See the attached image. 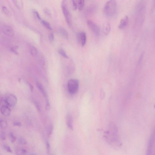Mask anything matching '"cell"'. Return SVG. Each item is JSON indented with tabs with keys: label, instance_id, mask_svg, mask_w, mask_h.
I'll use <instances>...</instances> for the list:
<instances>
[{
	"label": "cell",
	"instance_id": "obj_35",
	"mask_svg": "<svg viewBox=\"0 0 155 155\" xmlns=\"http://www.w3.org/2000/svg\"><path fill=\"white\" fill-rule=\"evenodd\" d=\"M34 12L35 13V15H36V17H37V18L39 20H41V18H40V15H39V13L38 12H37L36 10H34Z\"/></svg>",
	"mask_w": 155,
	"mask_h": 155
},
{
	"label": "cell",
	"instance_id": "obj_21",
	"mask_svg": "<svg viewBox=\"0 0 155 155\" xmlns=\"http://www.w3.org/2000/svg\"><path fill=\"white\" fill-rule=\"evenodd\" d=\"M42 23L44 26L48 29L51 30L52 28L50 24L47 21L44 20H42Z\"/></svg>",
	"mask_w": 155,
	"mask_h": 155
},
{
	"label": "cell",
	"instance_id": "obj_3",
	"mask_svg": "<svg viewBox=\"0 0 155 155\" xmlns=\"http://www.w3.org/2000/svg\"><path fill=\"white\" fill-rule=\"evenodd\" d=\"M79 86L78 80L71 79L68 83V88L69 92L71 94H76L78 91Z\"/></svg>",
	"mask_w": 155,
	"mask_h": 155
},
{
	"label": "cell",
	"instance_id": "obj_9",
	"mask_svg": "<svg viewBox=\"0 0 155 155\" xmlns=\"http://www.w3.org/2000/svg\"><path fill=\"white\" fill-rule=\"evenodd\" d=\"M77 39L82 46H84L86 45L87 37L86 33L84 32H81L77 35Z\"/></svg>",
	"mask_w": 155,
	"mask_h": 155
},
{
	"label": "cell",
	"instance_id": "obj_27",
	"mask_svg": "<svg viewBox=\"0 0 155 155\" xmlns=\"http://www.w3.org/2000/svg\"><path fill=\"white\" fill-rule=\"evenodd\" d=\"M2 9L5 15H8V16H9L10 14V12L7 7L4 6H3L2 7Z\"/></svg>",
	"mask_w": 155,
	"mask_h": 155
},
{
	"label": "cell",
	"instance_id": "obj_28",
	"mask_svg": "<svg viewBox=\"0 0 155 155\" xmlns=\"http://www.w3.org/2000/svg\"><path fill=\"white\" fill-rule=\"evenodd\" d=\"M3 148L7 152L12 153V151L10 148V147L6 145H4L3 146Z\"/></svg>",
	"mask_w": 155,
	"mask_h": 155
},
{
	"label": "cell",
	"instance_id": "obj_11",
	"mask_svg": "<svg viewBox=\"0 0 155 155\" xmlns=\"http://www.w3.org/2000/svg\"><path fill=\"white\" fill-rule=\"evenodd\" d=\"M1 112L2 115L6 117L10 116L11 113V110L7 105L2 106L1 108Z\"/></svg>",
	"mask_w": 155,
	"mask_h": 155
},
{
	"label": "cell",
	"instance_id": "obj_17",
	"mask_svg": "<svg viewBox=\"0 0 155 155\" xmlns=\"http://www.w3.org/2000/svg\"><path fill=\"white\" fill-rule=\"evenodd\" d=\"M30 52L33 56H36L38 54V51L36 48L33 46H31L29 48Z\"/></svg>",
	"mask_w": 155,
	"mask_h": 155
},
{
	"label": "cell",
	"instance_id": "obj_6",
	"mask_svg": "<svg viewBox=\"0 0 155 155\" xmlns=\"http://www.w3.org/2000/svg\"><path fill=\"white\" fill-rule=\"evenodd\" d=\"M87 24L92 32L97 36H99L100 33V29L99 27L94 22L88 20Z\"/></svg>",
	"mask_w": 155,
	"mask_h": 155
},
{
	"label": "cell",
	"instance_id": "obj_15",
	"mask_svg": "<svg viewBox=\"0 0 155 155\" xmlns=\"http://www.w3.org/2000/svg\"><path fill=\"white\" fill-rule=\"evenodd\" d=\"M59 31L61 35L63 37L66 39H68V34L65 29L62 27L60 28L59 29Z\"/></svg>",
	"mask_w": 155,
	"mask_h": 155
},
{
	"label": "cell",
	"instance_id": "obj_18",
	"mask_svg": "<svg viewBox=\"0 0 155 155\" xmlns=\"http://www.w3.org/2000/svg\"><path fill=\"white\" fill-rule=\"evenodd\" d=\"M15 153L17 155H26L27 153V151L23 148H18L15 151Z\"/></svg>",
	"mask_w": 155,
	"mask_h": 155
},
{
	"label": "cell",
	"instance_id": "obj_19",
	"mask_svg": "<svg viewBox=\"0 0 155 155\" xmlns=\"http://www.w3.org/2000/svg\"><path fill=\"white\" fill-rule=\"evenodd\" d=\"M85 1L83 0L78 1V8L80 11L82 10L84 6Z\"/></svg>",
	"mask_w": 155,
	"mask_h": 155
},
{
	"label": "cell",
	"instance_id": "obj_32",
	"mask_svg": "<svg viewBox=\"0 0 155 155\" xmlns=\"http://www.w3.org/2000/svg\"><path fill=\"white\" fill-rule=\"evenodd\" d=\"M49 39L50 41L51 42H53L54 40V35L53 33H51L49 35Z\"/></svg>",
	"mask_w": 155,
	"mask_h": 155
},
{
	"label": "cell",
	"instance_id": "obj_34",
	"mask_svg": "<svg viewBox=\"0 0 155 155\" xmlns=\"http://www.w3.org/2000/svg\"><path fill=\"white\" fill-rule=\"evenodd\" d=\"M34 104L37 109L39 112L40 111V108L38 103L37 102H35Z\"/></svg>",
	"mask_w": 155,
	"mask_h": 155
},
{
	"label": "cell",
	"instance_id": "obj_12",
	"mask_svg": "<svg viewBox=\"0 0 155 155\" xmlns=\"http://www.w3.org/2000/svg\"><path fill=\"white\" fill-rule=\"evenodd\" d=\"M129 18L127 16H126L123 18L120 21L118 27L120 29H123L125 28L128 25Z\"/></svg>",
	"mask_w": 155,
	"mask_h": 155
},
{
	"label": "cell",
	"instance_id": "obj_30",
	"mask_svg": "<svg viewBox=\"0 0 155 155\" xmlns=\"http://www.w3.org/2000/svg\"><path fill=\"white\" fill-rule=\"evenodd\" d=\"M6 135L5 133L4 132H2L1 133V138L2 140L4 141L6 139Z\"/></svg>",
	"mask_w": 155,
	"mask_h": 155
},
{
	"label": "cell",
	"instance_id": "obj_25",
	"mask_svg": "<svg viewBox=\"0 0 155 155\" xmlns=\"http://www.w3.org/2000/svg\"><path fill=\"white\" fill-rule=\"evenodd\" d=\"M18 141L19 144L22 145H25L27 144V142L25 139L22 137L18 138Z\"/></svg>",
	"mask_w": 155,
	"mask_h": 155
},
{
	"label": "cell",
	"instance_id": "obj_24",
	"mask_svg": "<svg viewBox=\"0 0 155 155\" xmlns=\"http://www.w3.org/2000/svg\"><path fill=\"white\" fill-rule=\"evenodd\" d=\"M59 54L62 56L66 58H68L69 57L65 51L63 49H59L58 51Z\"/></svg>",
	"mask_w": 155,
	"mask_h": 155
},
{
	"label": "cell",
	"instance_id": "obj_16",
	"mask_svg": "<svg viewBox=\"0 0 155 155\" xmlns=\"http://www.w3.org/2000/svg\"><path fill=\"white\" fill-rule=\"evenodd\" d=\"M14 4L19 9H21L23 7V2L21 0H14L13 1Z\"/></svg>",
	"mask_w": 155,
	"mask_h": 155
},
{
	"label": "cell",
	"instance_id": "obj_20",
	"mask_svg": "<svg viewBox=\"0 0 155 155\" xmlns=\"http://www.w3.org/2000/svg\"><path fill=\"white\" fill-rule=\"evenodd\" d=\"M53 125L52 124H50L48 126L47 129V133L48 136H50L53 133Z\"/></svg>",
	"mask_w": 155,
	"mask_h": 155
},
{
	"label": "cell",
	"instance_id": "obj_7",
	"mask_svg": "<svg viewBox=\"0 0 155 155\" xmlns=\"http://www.w3.org/2000/svg\"><path fill=\"white\" fill-rule=\"evenodd\" d=\"M17 101L16 96L13 94H10L5 99L4 102L8 106L13 107L16 105Z\"/></svg>",
	"mask_w": 155,
	"mask_h": 155
},
{
	"label": "cell",
	"instance_id": "obj_36",
	"mask_svg": "<svg viewBox=\"0 0 155 155\" xmlns=\"http://www.w3.org/2000/svg\"><path fill=\"white\" fill-rule=\"evenodd\" d=\"M28 84L29 86L30 87V88L31 91H33V86L29 83H28Z\"/></svg>",
	"mask_w": 155,
	"mask_h": 155
},
{
	"label": "cell",
	"instance_id": "obj_14",
	"mask_svg": "<svg viewBox=\"0 0 155 155\" xmlns=\"http://www.w3.org/2000/svg\"><path fill=\"white\" fill-rule=\"evenodd\" d=\"M111 25L108 22L105 23L103 26V32L104 34L107 35L109 34L111 30Z\"/></svg>",
	"mask_w": 155,
	"mask_h": 155
},
{
	"label": "cell",
	"instance_id": "obj_26",
	"mask_svg": "<svg viewBox=\"0 0 155 155\" xmlns=\"http://www.w3.org/2000/svg\"><path fill=\"white\" fill-rule=\"evenodd\" d=\"M45 145L48 153H49L51 149L49 141L47 139H45Z\"/></svg>",
	"mask_w": 155,
	"mask_h": 155
},
{
	"label": "cell",
	"instance_id": "obj_33",
	"mask_svg": "<svg viewBox=\"0 0 155 155\" xmlns=\"http://www.w3.org/2000/svg\"><path fill=\"white\" fill-rule=\"evenodd\" d=\"M13 125L15 126L21 127L22 126V124L19 122H15L13 123Z\"/></svg>",
	"mask_w": 155,
	"mask_h": 155
},
{
	"label": "cell",
	"instance_id": "obj_29",
	"mask_svg": "<svg viewBox=\"0 0 155 155\" xmlns=\"http://www.w3.org/2000/svg\"><path fill=\"white\" fill-rule=\"evenodd\" d=\"M17 48L16 47H12L10 48L11 51L14 54L18 55V53L17 51Z\"/></svg>",
	"mask_w": 155,
	"mask_h": 155
},
{
	"label": "cell",
	"instance_id": "obj_8",
	"mask_svg": "<svg viewBox=\"0 0 155 155\" xmlns=\"http://www.w3.org/2000/svg\"><path fill=\"white\" fill-rule=\"evenodd\" d=\"M1 29L3 32L7 36H12L14 35V31L12 28L8 25H3Z\"/></svg>",
	"mask_w": 155,
	"mask_h": 155
},
{
	"label": "cell",
	"instance_id": "obj_10",
	"mask_svg": "<svg viewBox=\"0 0 155 155\" xmlns=\"http://www.w3.org/2000/svg\"><path fill=\"white\" fill-rule=\"evenodd\" d=\"M36 85L38 88L45 97V101L48 100L47 93L42 84L38 82L36 83Z\"/></svg>",
	"mask_w": 155,
	"mask_h": 155
},
{
	"label": "cell",
	"instance_id": "obj_5",
	"mask_svg": "<svg viewBox=\"0 0 155 155\" xmlns=\"http://www.w3.org/2000/svg\"><path fill=\"white\" fill-rule=\"evenodd\" d=\"M61 8L67 24L70 26L72 23L71 15L66 4L64 2L62 4Z\"/></svg>",
	"mask_w": 155,
	"mask_h": 155
},
{
	"label": "cell",
	"instance_id": "obj_13",
	"mask_svg": "<svg viewBox=\"0 0 155 155\" xmlns=\"http://www.w3.org/2000/svg\"><path fill=\"white\" fill-rule=\"evenodd\" d=\"M66 122L67 126L71 130L73 129V119L72 116L68 114L66 117Z\"/></svg>",
	"mask_w": 155,
	"mask_h": 155
},
{
	"label": "cell",
	"instance_id": "obj_1",
	"mask_svg": "<svg viewBox=\"0 0 155 155\" xmlns=\"http://www.w3.org/2000/svg\"><path fill=\"white\" fill-rule=\"evenodd\" d=\"M106 141L110 145L115 147L121 145L118 134V129L115 124L111 123L108 130L104 135Z\"/></svg>",
	"mask_w": 155,
	"mask_h": 155
},
{
	"label": "cell",
	"instance_id": "obj_37",
	"mask_svg": "<svg viewBox=\"0 0 155 155\" xmlns=\"http://www.w3.org/2000/svg\"><path fill=\"white\" fill-rule=\"evenodd\" d=\"M29 155H37V154L35 153H31Z\"/></svg>",
	"mask_w": 155,
	"mask_h": 155
},
{
	"label": "cell",
	"instance_id": "obj_31",
	"mask_svg": "<svg viewBox=\"0 0 155 155\" xmlns=\"http://www.w3.org/2000/svg\"><path fill=\"white\" fill-rule=\"evenodd\" d=\"M72 2L73 10H76L78 8L77 3L75 1H72Z\"/></svg>",
	"mask_w": 155,
	"mask_h": 155
},
{
	"label": "cell",
	"instance_id": "obj_22",
	"mask_svg": "<svg viewBox=\"0 0 155 155\" xmlns=\"http://www.w3.org/2000/svg\"><path fill=\"white\" fill-rule=\"evenodd\" d=\"M9 136L10 141L12 143H13L16 140V137L12 133H10Z\"/></svg>",
	"mask_w": 155,
	"mask_h": 155
},
{
	"label": "cell",
	"instance_id": "obj_23",
	"mask_svg": "<svg viewBox=\"0 0 155 155\" xmlns=\"http://www.w3.org/2000/svg\"><path fill=\"white\" fill-rule=\"evenodd\" d=\"M7 122L4 120H1L0 121V127L2 129H5L7 127Z\"/></svg>",
	"mask_w": 155,
	"mask_h": 155
},
{
	"label": "cell",
	"instance_id": "obj_2",
	"mask_svg": "<svg viewBox=\"0 0 155 155\" xmlns=\"http://www.w3.org/2000/svg\"><path fill=\"white\" fill-rule=\"evenodd\" d=\"M117 10V3L114 0L107 1L103 9L104 14L108 18L113 17L116 13Z\"/></svg>",
	"mask_w": 155,
	"mask_h": 155
},
{
	"label": "cell",
	"instance_id": "obj_4",
	"mask_svg": "<svg viewBox=\"0 0 155 155\" xmlns=\"http://www.w3.org/2000/svg\"><path fill=\"white\" fill-rule=\"evenodd\" d=\"M155 142V127L153 129L149 139L146 155H151Z\"/></svg>",
	"mask_w": 155,
	"mask_h": 155
}]
</instances>
